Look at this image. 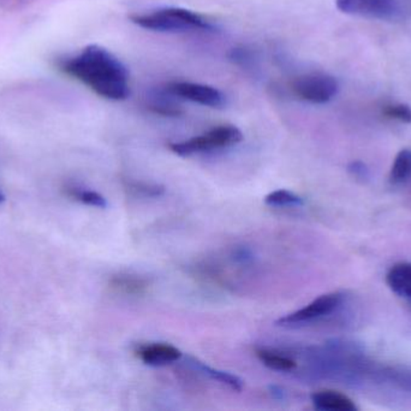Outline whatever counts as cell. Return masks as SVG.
Wrapping results in <instances>:
<instances>
[{"instance_id":"cell-1","label":"cell","mask_w":411,"mask_h":411,"mask_svg":"<svg viewBox=\"0 0 411 411\" xmlns=\"http://www.w3.org/2000/svg\"><path fill=\"white\" fill-rule=\"evenodd\" d=\"M59 68L102 98L119 102L130 95L126 66L102 46H85L76 54L61 59Z\"/></svg>"},{"instance_id":"cell-2","label":"cell","mask_w":411,"mask_h":411,"mask_svg":"<svg viewBox=\"0 0 411 411\" xmlns=\"http://www.w3.org/2000/svg\"><path fill=\"white\" fill-rule=\"evenodd\" d=\"M130 20L141 28L148 29L159 33H183L191 30L214 32L217 27L200 13L188 8H157L150 13L133 15Z\"/></svg>"},{"instance_id":"cell-3","label":"cell","mask_w":411,"mask_h":411,"mask_svg":"<svg viewBox=\"0 0 411 411\" xmlns=\"http://www.w3.org/2000/svg\"><path fill=\"white\" fill-rule=\"evenodd\" d=\"M242 132L234 125H222L205 132L203 134L188 139L181 143L169 144V149L181 157L222 150L234 146L242 141Z\"/></svg>"},{"instance_id":"cell-4","label":"cell","mask_w":411,"mask_h":411,"mask_svg":"<svg viewBox=\"0 0 411 411\" xmlns=\"http://www.w3.org/2000/svg\"><path fill=\"white\" fill-rule=\"evenodd\" d=\"M294 95L311 104H326L339 92V83L327 74H306L292 82Z\"/></svg>"},{"instance_id":"cell-5","label":"cell","mask_w":411,"mask_h":411,"mask_svg":"<svg viewBox=\"0 0 411 411\" xmlns=\"http://www.w3.org/2000/svg\"><path fill=\"white\" fill-rule=\"evenodd\" d=\"M344 298H345V294L342 292H330V294H323V296L311 301L308 306H304L302 309L279 318L275 321V325L282 327H292L325 318V316L335 313V310L342 306Z\"/></svg>"},{"instance_id":"cell-6","label":"cell","mask_w":411,"mask_h":411,"mask_svg":"<svg viewBox=\"0 0 411 411\" xmlns=\"http://www.w3.org/2000/svg\"><path fill=\"white\" fill-rule=\"evenodd\" d=\"M166 87L181 100H188L212 109H220L226 104L225 94L213 86L198 82L174 81L167 83Z\"/></svg>"},{"instance_id":"cell-7","label":"cell","mask_w":411,"mask_h":411,"mask_svg":"<svg viewBox=\"0 0 411 411\" xmlns=\"http://www.w3.org/2000/svg\"><path fill=\"white\" fill-rule=\"evenodd\" d=\"M339 11L351 16L390 20L398 13L395 0H335Z\"/></svg>"},{"instance_id":"cell-8","label":"cell","mask_w":411,"mask_h":411,"mask_svg":"<svg viewBox=\"0 0 411 411\" xmlns=\"http://www.w3.org/2000/svg\"><path fill=\"white\" fill-rule=\"evenodd\" d=\"M181 102V99H178L166 85L150 90L145 97V106L148 110L164 117L181 116L183 114Z\"/></svg>"},{"instance_id":"cell-9","label":"cell","mask_w":411,"mask_h":411,"mask_svg":"<svg viewBox=\"0 0 411 411\" xmlns=\"http://www.w3.org/2000/svg\"><path fill=\"white\" fill-rule=\"evenodd\" d=\"M181 351L176 346L169 344H148V345L140 346L137 350V356L142 362L147 366H162L177 362L181 359Z\"/></svg>"},{"instance_id":"cell-10","label":"cell","mask_w":411,"mask_h":411,"mask_svg":"<svg viewBox=\"0 0 411 411\" xmlns=\"http://www.w3.org/2000/svg\"><path fill=\"white\" fill-rule=\"evenodd\" d=\"M311 403L320 411H357V405L352 399L340 392L323 390L311 395Z\"/></svg>"},{"instance_id":"cell-11","label":"cell","mask_w":411,"mask_h":411,"mask_svg":"<svg viewBox=\"0 0 411 411\" xmlns=\"http://www.w3.org/2000/svg\"><path fill=\"white\" fill-rule=\"evenodd\" d=\"M386 284L398 297L411 301V263L400 262L392 265L386 274Z\"/></svg>"},{"instance_id":"cell-12","label":"cell","mask_w":411,"mask_h":411,"mask_svg":"<svg viewBox=\"0 0 411 411\" xmlns=\"http://www.w3.org/2000/svg\"><path fill=\"white\" fill-rule=\"evenodd\" d=\"M109 286L118 294L140 297L147 294L150 289V281L133 274H117L111 277Z\"/></svg>"},{"instance_id":"cell-13","label":"cell","mask_w":411,"mask_h":411,"mask_svg":"<svg viewBox=\"0 0 411 411\" xmlns=\"http://www.w3.org/2000/svg\"><path fill=\"white\" fill-rule=\"evenodd\" d=\"M190 363L195 366L198 371H201L202 374L207 375L208 378L212 380H215L218 383L226 385L227 387L232 388L234 391H242L243 381L241 378L236 376V375L230 374L227 371H219V369H214L212 366H207L203 362H200L198 359H193Z\"/></svg>"},{"instance_id":"cell-14","label":"cell","mask_w":411,"mask_h":411,"mask_svg":"<svg viewBox=\"0 0 411 411\" xmlns=\"http://www.w3.org/2000/svg\"><path fill=\"white\" fill-rule=\"evenodd\" d=\"M388 179L392 185H402L411 179V150L399 151L392 163Z\"/></svg>"},{"instance_id":"cell-15","label":"cell","mask_w":411,"mask_h":411,"mask_svg":"<svg viewBox=\"0 0 411 411\" xmlns=\"http://www.w3.org/2000/svg\"><path fill=\"white\" fill-rule=\"evenodd\" d=\"M256 356L263 366H266L272 371H294L297 366L294 359H290L289 356L278 354L275 351L267 350V349H260L256 351Z\"/></svg>"},{"instance_id":"cell-16","label":"cell","mask_w":411,"mask_h":411,"mask_svg":"<svg viewBox=\"0 0 411 411\" xmlns=\"http://www.w3.org/2000/svg\"><path fill=\"white\" fill-rule=\"evenodd\" d=\"M125 191L130 196L136 198H160L165 195V187L157 183H143V181H131L128 180L124 183Z\"/></svg>"},{"instance_id":"cell-17","label":"cell","mask_w":411,"mask_h":411,"mask_svg":"<svg viewBox=\"0 0 411 411\" xmlns=\"http://www.w3.org/2000/svg\"><path fill=\"white\" fill-rule=\"evenodd\" d=\"M66 192H68V197H71L73 199L78 200L85 205H89V207L97 209L107 208V200H106L105 197L101 196L100 193H97V192L75 187V186L68 187Z\"/></svg>"},{"instance_id":"cell-18","label":"cell","mask_w":411,"mask_h":411,"mask_svg":"<svg viewBox=\"0 0 411 411\" xmlns=\"http://www.w3.org/2000/svg\"><path fill=\"white\" fill-rule=\"evenodd\" d=\"M227 56L232 63L243 69L254 70L258 66V53L244 46L231 49Z\"/></svg>"},{"instance_id":"cell-19","label":"cell","mask_w":411,"mask_h":411,"mask_svg":"<svg viewBox=\"0 0 411 411\" xmlns=\"http://www.w3.org/2000/svg\"><path fill=\"white\" fill-rule=\"evenodd\" d=\"M265 203L270 207H301L304 204L302 197L287 190L270 192L265 197Z\"/></svg>"},{"instance_id":"cell-20","label":"cell","mask_w":411,"mask_h":411,"mask_svg":"<svg viewBox=\"0 0 411 411\" xmlns=\"http://www.w3.org/2000/svg\"><path fill=\"white\" fill-rule=\"evenodd\" d=\"M383 114L387 118H391V120H395L398 122L411 125V106L407 105V104L397 103V104L383 106Z\"/></svg>"},{"instance_id":"cell-21","label":"cell","mask_w":411,"mask_h":411,"mask_svg":"<svg viewBox=\"0 0 411 411\" xmlns=\"http://www.w3.org/2000/svg\"><path fill=\"white\" fill-rule=\"evenodd\" d=\"M347 171L355 179L361 180V181H367L371 178L369 168L367 167V164L363 163L362 161H354V162L349 163Z\"/></svg>"},{"instance_id":"cell-22","label":"cell","mask_w":411,"mask_h":411,"mask_svg":"<svg viewBox=\"0 0 411 411\" xmlns=\"http://www.w3.org/2000/svg\"><path fill=\"white\" fill-rule=\"evenodd\" d=\"M253 253L250 251L249 248H239L234 251V258L239 263H249L253 260Z\"/></svg>"},{"instance_id":"cell-23","label":"cell","mask_w":411,"mask_h":411,"mask_svg":"<svg viewBox=\"0 0 411 411\" xmlns=\"http://www.w3.org/2000/svg\"><path fill=\"white\" fill-rule=\"evenodd\" d=\"M270 395H273V398L275 399H284L285 398V393L282 391V388L279 386H275V385H270Z\"/></svg>"},{"instance_id":"cell-24","label":"cell","mask_w":411,"mask_h":411,"mask_svg":"<svg viewBox=\"0 0 411 411\" xmlns=\"http://www.w3.org/2000/svg\"><path fill=\"white\" fill-rule=\"evenodd\" d=\"M4 200H5L4 195H3V193H1V192H0V203H3V202H4Z\"/></svg>"}]
</instances>
